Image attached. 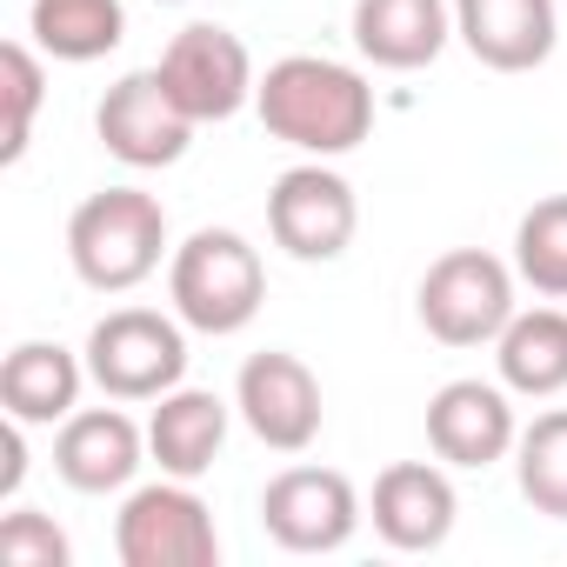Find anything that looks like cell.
Wrapping results in <instances>:
<instances>
[{"mask_svg":"<svg viewBox=\"0 0 567 567\" xmlns=\"http://www.w3.org/2000/svg\"><path fill=\"white\" fill-rule=\"evenodd\" d=\"M368 520H374V534L394 554H434L454 534V520H461V494H454V481L434 461H394L374 481Z\"/></svg>","mask_w":567,"mask_h":567,"instance_id":"cell-13","label":"cell"},{"mask_svg":"<svg viewBox=\"0 0 567 567\" xmlns=\"http://www.w3.org/2000/svg\"><path fill=\"white\" fill-rule=\"evenodd\" d=\"M514 267L487 247H447L427 274H421V328L441 341V348H494L501 328L520 315L514 308Z\"/></svg>","mask_w":567,"mask_h":567,"instance_id":"cell-4","label":"cell"},{"mask_svg":"<svg viewBox=\"0 0 567 567\" xmlns=\"http://www.w3.org/2000/svg\"><path fill=\"white\" fill-rule=\"evenodd\" d=\"M227 421H234V408H227L220 394H207V388H174V394H161L154 414H147V454L161 461V474L200 481V474L220 461V447H227Z\"/></svg>","mask_w":567,"mask_h":567,"instance_id":"cell-17","label":"cell"},{"mask_svg":"<svg viewBox=\"0 0 567 567\" xmlns=\"http://www.w3.org/2000/svg\"><path fill=\"white\" fill-rule=\"evenodd\" d=\"M514 481L520 501L547 520H567V408H547L514 441Z\"/></svg>","mask_w":567,"mask_h":567,"instance_id":"cell-21","label":"cell"},{"mask_svg":"<svg viewBox=\"0 0 567 567\" xmlns=\"http://www.w3.org/2000/svg\"><path fill=\"white\" fill-rule=\"evenodd\" d=\"M454 34V0H354V48L388 74L434 68Z\"/></svg>","mask_w":567,"mask_h":567,"instance_id":"cell-16","label":"cell"},{"mask_svg":"<svg viewBox=\"0 0 567 567\" xmlns=\"http://www.w3.org/2000/svg\"><path fill=\"white\" fill-rule=\"evenodd\" d=\"M114 554L121 567H214L220 560V527L214 507L194 494V481H154L134 487L114 514Z\"/></svg>","mask_w":567,"mask_h":567,"instance_id":"cell-6","label":"cell"},{"mask_svg":"<svg viewBox=\"0 0 567 567\" xmlns=\"http://www.w3.org/2000/svg\"><path fill=\"white\" fill-rule=\"evenodd\" d=\"M234 414L247 421V434L274 454H308L321 441V381L301 354L288 348H267V354H247L240 361V381H234Z\"/></svg>","mask_w":567,"mask_h":567,"instance_id":"cell-9","label":"cell"},{"mask_svg":"<svg viewBox=\"0 0 567 567\" xmlns=\"http://www.w3.org/2000/svg\"><path fill=\"white\" fill-rule=\"evenodd\" d=\"M87 381L107 401H161L187 381V321L161 308H114L87 334Z\"/></svg>","mask_w":567,"mask_h":567,"instance_id":"cell-5","label":"cell"},{"mask_svg":"<svg viewBox=\"0 0 567 567\" xmlns=\"http://www.w3.org/2000/svg\"><path fill=\"white\" fill-rule=\"evenodd\" d=\"M167 8H181V0H167Z\"/></svg>","mask_w":567,"mask_h":567,"instance_id":"cell-26","label":"cell"},{"mask_svg":"<svg viewBox=\"0 0 567 567\" xmlns=\"http://www.w3.org/2000/svg\"><path fill=\"white\" fill-rule=\"evenodd\" d=\"M461 48L494 74H534L560 41L554 0H454Z\"/></svg>","mask_w":567,"mask_h":567,"instance_id":"cell-14","label":"cell"},{"mask_svg":"<svg viewBox=\"0 0 567 567\" xmlns=\"http://www.w3.org/2000/svg\"><path fill=\"white\" fill-rule=\"evenodd\" d=\"M28 34H34V48L48 61L87 68V61L121 48L127 8H121V0H34V8H28Z\"/></svg>","mask_w":567,"mask_h":567,"instance_id":"cell-20","label":"cell"},{"mask_svg":"<svg viewBox=\"0 0 567 567\" xmlns=\"http://www.w3.org/2000/svg\"><path fill=\"white\" fill-rule=\"evenodd\" d=\"M167 301L194 334H240L267 301V267L247 234L200 227L167 254Z\"/></svg>","mask_w":567,"mask_h":567,"instance_id":"cell-3","label":"cell"},{"mask_svg":"<svg viewBox=\"0 0 567 567\" xmlns=\"http://www.w3.org/2000/svg\"><path fill=\"white\" fill-rule=\"evenodd\" d=\"M87 388V354H68L61 341H21L0 361V408L28 427H54L81 408Z\"/></svg>","mask_w":567,"mask_h":567,"instance_id":"cell-18","label":"cell"},{"mask_svg":"<svg viewBox=\"0 0 567 567\" xmlns=\"http://www.w3.org/2000/svg\"><path fill=\"white\" fill-rule=\"evenodd\" d=\"M0 81H8V141H0V161H21L28 141H34V114H41V94H48V74H41V54L28 41H8L0 48Z\"/></svg>","mask_w":567,"mask_h":567,"instance_id":"cell-23","label":"cell"},{"mask_svg":"<svg viewBox=\"0 0 567 567\" xmlns=\"http://www.w3.org/2000/svg\"><path fill=\"white\" fill-rule=\"evenodd\" d=\"M147 461V427L121 408H74L54 434V474L74 494H121Z\"/></svg>","mask_w":567,"mask_h":567,"instance_id":"cell-15","label":"cell"},{"mask_svg":"<svg viewBox=\"0 0 567 567\" xmlns=\"http://www.w3.org/2000/svg\"><path fill=\"white\" fill-rule=\"evenodd\" d=\"M167 254V207L141 187H101L68 214V260L94 295H134Z\"/></svg>","mask_w":567,"mask_h":567,"instance_id":"cell-2","label":"cell"},{"mask_svg":"<svg viewBox=\"0 0 567 567\" xmlns=\"http://www.w3.org/2000/svg\"><path fill=\"white\" fill-rule=\"evenodd\" d=\"M361 227V200L348 187V174H334L328 161H301L267 187V234L288 260H341L354 247Z\"/></svg>","mask_w":567,"mask_h":567,"instance_id":"cell-7","label":"cell"},{"mask_svg":"<svg viewBox=\"0 0 567 567\" xmlns=\"http://www.w3.org/2000/svg\"><path fill=\"white\" fill-rule=\"evenodd\" d=\"M254 114L274 141H288L315 161H341L374 134V87L328 54H288L254 87Z\"/></svg>","mask_w":567,"mask_h":567,"instance_id":"cell-1","label":"cell"},{"mask_svg":"<svg viewBox=\"0 0 567 567\" xmlns=\"http://www.w3.org/2000/svg\"><path fill=\"white\" fill-rule=\"evenodd\" d=\"M494 368H501V388L507 394H527V401H554L567 388V315L560 308H527L501 328L494 341Z\"/></svg>","mask_w":567,"mask_h":567,"instance_id":"cell-19","label":"cell"},{"mask_svg":"<svg viewBox=\"0 0 567 567\" xmlns=\"http://www.w3.org/2000/svg\"><path fill=\"white\" fill-rule=\"evenodd\" d=\"M94 134H101V147H107L121 167H141V174H147V167H174V161L187 154L194 121H187L181 101L167 94L161 68H134V74H121V81L101 94Z\"/></svg>","mask_w":567,"mask_h":567,"instance_id":"cell-11","label":"cell"},{"mask_svg":"<svg viewBox=\"0 0 567 567\" xmlns=\"http://www.w3.org/2000/svg\"><path fill=\"white\" fill-rule=\"evenodd\" d=\"M361 520L368 507L341 467H280L260 487V527L288 554H341Z\"/></svg>","mask_w":567,"mask_h":567,"instance_id":"cell-8","label":"cell"},{"mask_svg":"<svg viewBox=\"0 0 567 567\" xmlns=\"http://www.w3.org/2000/svg\"><path fill=\"white\" fill-rule=\"evenodd\" d=\"M154 68H161L167 94L181 101V114H187L194 127H207V121H234V114L254 101V87H260V81H254V54H247V41L227 34V28H214V21L181 28Z\"/></svg>","mask_w":567,"mask_h":567,"instance_id":"cell-10","label":"cell"},{"mask_svg":"<svg viewBox=\"0 0 567 567\" xmlns=\"http://www.w3.org/2000/svg\"><path fill=\"white\" fill-rule=\"evenodd\" d=\"M0 454H8V467H0V501H14L21 481H28V421L8 414V427H0Z\"/></svg>","mask_w":567,"mask_h":567,"instance_id":"cell-25","label":"cell"},{"mask_svg":"<svg viewBox=\"0 0 567 567\" xmlns=\"http://www.w3.org/2000/svg\"><path fill=\"white\" fill-rule=\"evenodd\" d=\"M520 441L514 394L501 381H447L427 401V447L447 467H494Z\"/></svg>","mask_w":567,"mask_h":567,"instance_id":"cell-12","label":"cell"},{"mask_svg":"<svg viewBox=\"0 0 567 567\" xmlns=\"http://www.w3.org/2000/svg\"><path fill=\"white\" fill-rule=\"evenodd\" d=\"M514 274L540 301H567V194H547L514 227Z\"/></svg>","mask_w":567,"mask_h":567,"instance_id":"cell-22","label":"cell"},{"mask_svg":"<svg viewBox=\"0 0 567 567\" xmlns=\"http://www.w3.org/2000/svg\"><path fill=\"white\" fill-rule=\"evenodd\" d=\"M0 560H8V567H68L74 540L54 527V514L8 507V514H0Z\"/></svg>","mask_w":567,"mask_h":567,"instance_id":"cell-24","label":"cell"}]
</instances>
